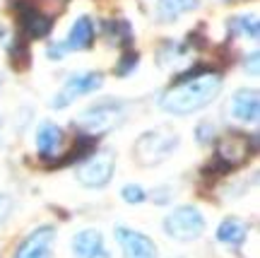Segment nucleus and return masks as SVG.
Listing matches in <instances>:
<instances>
[{
	"instance_id": "1",
	"label": "nucleus",
	"mask_w": 260,
	"mask_h": 258,
	"mask_svg": "<svg viewBox=\"0 0 260 258\" xmlns=\"http://www.w3.org/2000/svg\"><path fill=\"white\" fill-rule=\"evenodd\" d=\"M222 90V77L217 73H207L198 80H188V82L176 84L174 90H169L159 106L174 116H188L193 111L205 109L207 104L217 99V94Z\"/></svg>"
},
{
	"instance_id": "2",
	"label": "nucleus",
	"mask_w": 260,
	"mask_h": 258,
	"mask_svg": "<svg viewBox=\"0 0 260 258\" xmlns=\"http://www.w3.org/2000/svg\"><path fill=\"white\" fill-rule=\"evenodd\" d=\"M178 148V135L169 128H154L142 133L138 140H135V148H133V155H135V162L140 166H154L159 162H164L174 150Z\"/></svg>"
},
{
	"instance_id": "3",
	"label": "nucleus",
	"mask_w": 260,
	"mask_h": 258,
	"mask_svg": "<svg viewBox=\"0 0 260 258\" xmlns=\"http://www.w3.org/2000/svg\"><path fill=\"white\" fill-rule=\"evenodd\" d=\"M123 116H125V104L118 99H104V102H96L89 109H84L77 119V126L84 128L87 135H96V133L118 126Z\"/></svg>"
},
{
	"instance_id": "4",
	"label": "nucleus",
	"mask_w": 260,
	"mask_h": 258,
	"mask_svg": "<svg viewBox=\"0 0 260 258\" xmlns=\"http://www.w3.org/2000/svg\"><path fill=\"white\" fill-rule=\"evenodd\" d=\"M205 217L195 205H181L164 217V232L167 237L176 241H195L205 232Z\"/></svg>"
},
{
	"instance_id": "5",
	"label": "nucleus",
	"mask_w": 260,
	"mask_h": 258,
	"mask_svg": "<svg viewBox=\"0 0 260 258\" xmlns=\"http://www.w3.org/2000/svg\"><path fill=\"white\" fill-rule=\"evenodd\" d=\"M12 10L17 15V27L22 39H44L53 29V17L41 12L34 0H12Z\"/></svg>"
},
{
	"instance_id": "6",
	"label": "nucleus",
	"mask_w": 260,
	"mask_h": 258,
	"mask_svg": "<svg viewBox=\"0 0 260 258\" xmlns=\"http://www.w3.org/2000/svg\"><path fill=\"white\" fill-rule=\"evenodd\" d=\"M113 169H116L113 150H102L96 155H89V159L77 169V181L87 188H104L113 179Z\"/></svg>"
},
{
	"instance_id": "7",
	"label": "nucleus",
	"mask_w": 260,
	"mask_h": 258,
	"mask_svg": "<svg viewBox=\"0 0 260 258\" xmlns=\"http://www.w3.org/2000/svg\"><path fill=\"white\" fill-rule=\"evenodd\" d=\"M102 84H104L102 73H75L65 80V84L58 90V94L51 99V106H53V109H65V106L73 104L77 97L96 92Z\"/></svg>"
},
{
	"instance_id": "8",
	"label": "nucleus",
	"mask_w": 260,
	"mask_h": 258,
	"mask_svg": "<svg viewBox=\"0 0 260 258\" xmlns=\"http://www.w3.org/2000/svg\"><path fill=\"white\" fill-rule=\"evenodd\" d=\"M116 241L121 244L123 258H157V244L142 232L116 227Z\"/></svg>"
},
{
	"instance_id": "9",
	"label": "nucleus",
	"mask_w": 260,
	"mask_h": 258,
	"mask_svg": "<svg viewBox=\"0 0 260 258\" xmlns=\"http://www.w3.org/2000/svg\"><path fill=\"white\" fill-rule=\"evenodd\" d=\"M53 241H56V227L41 224L19 244V249L15 251V258H51Z\"/></svg>"
},
{
	"instance_id": "10",
	"label": "nucleus",
	"mask_w": 260,
	"mask_h": 258,
	"mask_svg": "<svg viewBox=\"0 0 260 258\" xmlns=\"http://www.w3.org/2000/svg\"><path fill=\"white\" fill-rule=\"evenodd\" d=\"M248 155H251L248 138H246V135H239V133H232V135L222 138L219 145H217V152H214V157H217L219 162H224L229 169L243 164V162L248 159Z\"/></svg>"
},
{
	"instance_id": "11",
	"label": "nucleus",
	"mask_w": 260,
	"mask_h": 258,
	"mask_svg": "<svg viewBox=\"0 0 260 258\" xmlns=\"http://www.w3.org/2000/svg\"><path fill=\"white\" fill-rule=\"evenodd\" d=\"M75 258H111L104 246V237L99 230H82L73 239Z\"/></svg>"
},
{
	"instance_id": "12",
	"label": "nucleus",
	"mask_w": 260,
	"mask_h": 258,
	"mask_svg": "<svg viewBox=\"0 0 260 258\" xmlns=\"http://www.w3.org/2000/svg\"><path fill=\"white\" fill-rule=\"evenodd\" d=\"M94 39H96L94 19L89 15H80L68 32V39L63 41V46L65 51H84V48H92Z\"/></svg>"
},
{
	"instance_id": "13",
	"label": "nucleus",
	"mask_w": 260,
	"mask_h": 258,
	"mask_svg": "<svg viewBox=\"0 0 260 258\" xmlns=\"http://www.w3.org/2000/svg\"><path fill=\"white\" fill-rule=\"evenodd\" d=\"M63 145V130L60 126H56L53 121H44L37 130V152L39 157L48 162L58 155V150Z\"/></svg>"
},
{
	"instance_id": "14",
	"label": "nucleus",
	"mask_w": 260,
	"mask_h": 258,
	"mask_svg": "<svg viewBox=\"0 0 260 258\" xmlns=\"http://www.w3.org/2000/svg\"><path fill=\"white\" fill-rule=\"evenodd\" d=\"M260 113V102L255 90H239L232 97V116L241 123H255Z\"/></svg>"
},
{
	"instance_id": "15",
	"label": "nucleus",
	"mask_w": 260,
	"mask_h": 258,
	"mask_svg": "<svg viewBox=\"0 0 260 258\" xmlns=\"http://www.w3.org/2000/svg\"><path fill=\"white\" fill-rule=\"evenodd\" d=\"M248 237V222H243L241 217H226L219 222V230H217V239L232 246V249H241V244Z\"/></svg>"
},
{
	"instance_id": "16",
	"label": "nucleus",
	"mask_w": 260,
	"mask_h": 258,
	"mask_svg": "<svg viewBox=\"0 0 260 258\" xmlns=\"http://www.w3.org/2000/svg\"><path fill=\"white\" fill-rule=\"evenodd\" d=\"M104 34L109 39V44H113V46L125 48L133 44V27H130L128 19H121V17L106 19L104 22Z\"/></svg>"
},
{
	"instance_id": "17",
	"label": "nucleus",
	"mask_w": 260,
	"mask_h": 258,
	"mask_svg": "<svg viewBox=\"0 0 260 258\" xmlns=\"http://www.w3.org/2000/svg\"><path fill=\"white\" fill-rule=\"evenodd\" d=\"M200 5V0H159L157 3V19L159 22H174L178 15L190 12Z\"/></svg>"
},
{
	"instance_id": "18",
	"label": "nucleus",
	"mask_w": 260,
	"mask_h": 258,
	"mask_svg": "<svg viewBox=\"0 0 260 258\" xmlns=\"http://www.w3.org/2000/svg\"><path fill=\"white\" fill-rule=\"evenodd\" d=\"M226 29L232 32L234 37H243V39H258L260 34V24L255 15H234L226 22Z\"/></svg>"
},
{
	"instance_id": "19",
	"label": "nucleus",
	"mask_w": 260,
	"mask_h": 258,
	"mask_svg": "<svg viewBox=\"0 0 260 258\" xmlns=\"http://www.w3.org/2000/svg\"><path fill=\"white\" fill-rule=\"evenodd\" d=\"M94 145H96V138L94 135H87V133H80L77 138H75V145L70 148V152L60 159V162H56V166H65V164H73V162H80L82 157H89L92 155Z\"/></svg>"
},
{
	"instance_id": "20",
	"label": "nucleus",
	"mask_w": 260,
	"mask_h": 258,
	"mask_svg": "<svg viewBox=\"0 0 260 258\" xmlns=\"http://www.w3.org/2000/svg\"><path fill=\"white\" fill-rule=\"evenodd\" d=\"M186 51H188V44H178L174 39H167V41L157 48V63L164 65V68H167V65H174L186 58Z\"/></svg>"
},
{
	"instance_id": "21",
	"label": "nucleus",
	"mask_w": 260,
	"mask_h": 258,
	"mask_svg": "<svg viewBox=\"0 0 260 258\" xmlns=\"http://www.w3.org/2000/svg\"><path fill=\"white\" fill-rule=\"evenodd\" d=\"M29 48L24 44V39H15L12 46H10V63L15 70H27L29 68Z\"/></svg>"
},
{
	"instance_id": "22",
	"label": "nucleus",
	"mask_w": 260,
	"mask_h": 258,
	"mask_svg": "<svg viewBox=\"0 0 260 258\" xmlns=\"http://www.w3.org/2000/svg\"><path fill=\"white\" fill-rule=\"evenodd\" d=\"M138 63H140V55L135 53V51H125L123 58L118 61V65H116V75H118V77H125V75H130L138 68Z\"/></svg>"
},
{
	"instance_id": "23",
	"label": "nucleus",
	"mask_w": 260,
	"mask_h": 258,
	"mask_svg": "<svg viewBox=\"0 0 260 258\" xmlns=\"http://www.w3.org/2000/svg\"><path fill=\"white\" fill-rule=\"evenodd\" d=\"M121 198L125 200V203H130V205H138V203H142V200L147 198V191H145L142 186H138V184H128V186H123Z\"/></svg>"
},
{
	"instance_id": "24",
	"label": "nucleus",
	"mask_w": 260,
	"mask_h": 258,
	"mask_svg": "<svg viewBox=\"0 0 260 258\" xmlns=\"http://www.w3.org/2000/svg\"><path fill=\"white\" fill-rule=\"evenodd\" d=\"M195 138H198V142H200V145H205V142H212V140H214V123L203 121V123L195 128Z\"/></svg>"
},
{
	"instance_id": "25",
	"label": "nucleus",
	"mask_w": 260,
	"mask_h": 258,
	"mask_svg": "<svg viewBox=\"0 0 260 258\" xmlns=\"http://www.w3.org/2000/svg\"><path fill=\"white\" fill-rule=\"evenodd\" d=\"M258 61H260L258 51H253V53H248L243 58V68H246V73L251 75V77H258Z\"/></svg>"
},
{
	"instance_id": "26",
	"label": "nucleus",
	"mask_w": 260,
	"mask_h": 258,
	"mask_svg": "<svg viewBox=\"0 0 260 258\" xmlns=\"http://www.w3.org/2000/svg\"><path fill=\"white\" fill-rule=\"evenodd\" d=\"M10 212H12V198L5 193H0V224L10 217Z\"/></svg>"
},
{
	"instance_id": "27",
	"label": "nucleus",
	"mask_w": 260,
	"mask_h": 258,
	"mask_svg": "<svg viewBox=\"0 0 260 258\" xmlns=\"http://www.w3.org/2000/svg\"><path fill=\"white\" fill-rule=\"evenodd\" d=\"M46 53H48V58H56V61H60V58L65 55V46H63V44H58V41H53V44H48Z\"/></svg>"
},
{
	"instance_id": "28",
	"label": "nucleus",
	"mask_w": 260,
	"mask_h": 258,
	"mask_svg": "<svg viewBox=\"0 0 260 258\" xmlns=\"http://www.w3.org/2000/svg\"><path fill=\"white\" fill-rule=\"evenodd\" d=\"M152 200H154V203H167V200H171V188H157V191H152Z\"/></svg>"
},
{
	"instance_id": "29",
	"label": "nucleus",
	"mask_w": 260,
	"mask_h": 258,
	"mask_svg": "<svg viewBox=\"0 0 260 258\" xmlns=\"http://www.w3.org/2000/svg\"><path fill=\"white\" fill-rule=\"evenodd\" d=\"M0 84H3V75H0Z\"/></svg>"
},
{
	"instance_id": "30",
	"label": "nucleus",
	"mask_w": 260,
	"mask_h": 258,
	"mask_svg": "<svg viewBox=\"0 0 260 258\" xmlns=\"http://www.w3.org/2000/svg\"><path fill=\"white\" fill-rule=\"evenodd\" d=\"M0 128H3V119H0Z\"/></svg>"
},
{
	"instance_id": "31",
	"label": "nucleus",
	"mask_w": 260,
	"mask_h": 258,
	"mask_svg": "<svg viewBox=\"0 0 260 258\" xmlns=\"http://www.w3.org/2000/svg\"><path fill=\"white\" fill-rule=\"evenodd\" d=\"M176 258H178V256H176Z\"/></svg>"
}]
</instances>
